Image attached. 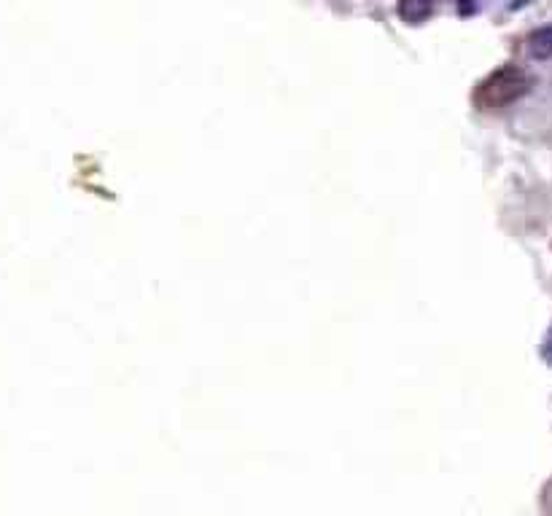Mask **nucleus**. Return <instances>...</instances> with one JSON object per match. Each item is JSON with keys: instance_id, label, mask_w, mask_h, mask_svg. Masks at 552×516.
<instances>
[{"instance_id": "f257e3e1", "label": "nucleus", "mask_w": 552, "mask_h": 516, "mask_svg": "<svg viewBox=\"0 0 552 516\" xmlns=\"http://www.w3.org/2000/svg\"><path fill=\"white\" fill-rule=\"evenodd\" d=\"M531 89V75L517 65H501L475 89V102L480 111H501L517 102Z\"/></svg>"}, {"instance_id": "f03ea898", "label": "nucleus", "mask_w": 552, "mask_h": 516, "mask_svg": "<svg viewBox=\"0 0 552 516\" xmlns=\"http://www.w3.org/2000/svg\"><path fill=\"white\" fill-rule=\"evenodd\" d=\"M436 9V0H399V17L407 25H423Z\"/></svg>"}, {"instance_id": "7ed1b4c3", "label": "nucleus", "mask_w": 552, "mask_h": 516, "mask_svg": "<svg viewBox=\"0 0 552 516\" xmlns=\"http://www.w3.org/2000/svg\"><path fill=\"white\" fill-rule=\"evenodd\" d=\"M528 52L536 60H549L552 57V25L539 28L528 36Z\"/></svg>"}, {"instance_id": "20e7f679", "label": "nucleus", "mask_w": 552, "mask_h": 516, "mask_svg": "<svg viewBox=\"0 0 552 516\" xmlns=\"http://www.w3.org/2000/svg\"><path fill=\"white\" fill-rule=\"evenodd\" d=\"M549 358H552V347H549Z\"/></svg>"}]
</instances>
